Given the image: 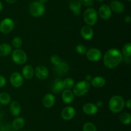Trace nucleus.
<instances>
[{
    "instance_id": "obj_22",
    "label": "nucleus",
    "mask_w": 131,
    "mask_h": 131,
    "mask_svg": "<svg viewBox=\"0 0 131 131\" xmlns=\"http://www.w3.org/2000/svg\"><path fill=\"white\" fill-rule=\"evenodd\" d=\"M34 69L30 65L24 66L22 69V76L26 79H31L34 75Z\"/></svg>"
},
{
    "instance_id": "obj_25",
    "label": "nucleus",
    "mask_w": 131,
    "mask_h": 131,
    "mask_svg": "<svg viewBox=\"0 0 131 131\" xmlns=\"http://www.w3.org/2000/svg\"><path fill=\"white\" fill-rule=\"evenodd\" d=\"M25 124V120L22 117H17V116L14 121H12V126L15 130H20L23 128Z\"/></svg>"
},
{
    "instance_id": "obj_30",
    "label": "nucleus",
    "mask_w": 131,
    "mask_h": 131,
    "mask_svg": "<svg viewBox=\"0 0 131 131\" xmlns=\"http://www.w3.org/2000/svg\"><path fill=\"white\" fill-rule=\"evenodd\" d=\"M12 45L15 49H20L23 45V40L19 37H15L12 41Z\"/></svg>"
},
{
    "instance_id": "obj_32",
    "label": "nucleus",
    "mask_w": 131,
    "mask_h": 131,
    "mask_svg": "<svg viewBox=\"0 0 131 131\" xmlns=\"http://www.w3.org/2000/svg\"><path fill=\"white\" fill-rule=\"evenodd\" d=\"M75 51H77L78 53L81 54V55H84L86 52L87 49L84 44H79L75 47Z\"/></svg>"
},
{
    "instance_id": "obj_21",
    "label": "nucleus",
    "mask_w": 131,
    "mask_h": 131,
    "mask_svg": "<svg viewBox=\"0 0 131 131\" xmlns=\"http://www.w3.org/2000/svg\"><path fill=\"white\" fill-rule=\"evenodd\" d=\"M91 85L96 88H101L104 87L106 83V79L104 77L101 76H97V77L92 78L90 81Z\"/></svg>"
},
{
    "instance_id": "obj_39",
    "label": "nucleus",
    "mask_w": 131,
    "mask_h": 131,
    "mask_svg": "<svg viewBox=\"0 0 131 131\" xmlns=\"http://www.w3.org/2000/svg\"><path fill=\"white\" fill-rule=\"evenodd\" d=\"M92 79V75H91V74H88L85 76V80L87 81V82H90L91 80Z\"/></svg>"
},
{
    "instance_id": "obj_43",
    "label": "nucleus",
    "mask_w": 131,
    "mask_h": 131,
    "mask_svg": "<svg viewBox=\"0 0 131 131\" xmlns=\"http://www.w3.org/2000/svg\"><path fill=\"white\" fill-rule=\"evenodd\" d=\"M3 5L2 2L0 1V12L3 10Z\"/></svg>"
},
{
    "instance_id": "obj_9",
    "label": "nucleus",
    "mask_w": 131,
    "mask_h": 131,
    "mask_svg": "<svg viewBox=\"0 0 131 131\" xmlns=\"http://www.w3.org/2000/svg\"><path fill=\"white\" fill-rule=\"evenodd\" d=\"M98 15L103 20H108L112 15V10L110 5L104 4L101 5L99 8Z\"/></svg>"
},
{
    "instance_id": "obj_5",
    "label": "nucleus",
    "mask_w": 131,
    "mask_h": 131,
    "mask_svg": "<svg viewBox=\"0 0 131 131\" xmlns=\"http://www.w3.org/2000/svg\"><path fill=\"white\" fill-rule=\"evenodd\" d=\"M46 8L43 4L39 1H35L32 2L29 6V12L35 17H39L44 14Z\"/></svg>"
},
{
    "instance_id": "obj_36",
    "label": "nucleus",
    "mask_w": 131,
    "mask_h": 131,
    "mask_svg": "<svg viewBox=\"0 0 131 131\" xmlns=\"http://www.w3.org/2000/svg\"><path fill=\"white\" fill-rule=\"evenodd\" d=\"M6 80L3 75L0 74V88H2L6 85Z\"/></svg>"
},
{
    "instance_id": "obj_4",
    "label": "nucleus",
    "mask_w": 131,
    "mask_h": 131,
    "mask_svg": "<svg viewBox=\"0 0 131 131\" xmlns=\"http://www.w3.org/2000/svg\"><path fill=\"white\" fill-rule=\"evenodd\" d=\"M72 92L76 96H82L86 94L90 89V83L87 81L81 80L73 87Z\"/></svg>"
},
{
    "instance_id": "obj_7",
    "label": "nucleus",
    "mask_w": 131,
    "mask_h": 131,
    "mask_svg": "<svg viewBox=\"0 0 131 131\" xmlns=\"http://www.w3.org/2000/svg\"><path fill=\"white\" fill-rule=\"evenodd\" d=\"M14 26L15 23L11 18H5L0 22V32L4 34H8L14 30Z\"/></svg>"
},
{
    "instance_id": "obj_17",
    "label": "nucleus",
    "mask_w": 131,
    "mask_h": 131,
    "mask_svg": "<svg viewBox=\"0 0 131 131\" xmlns=\"http://www.w3.org/2000/svg\"><path fill=\"white\" fill-rule=\"evenodd\" d=\"M111 10L116 14H121L125 10V6L121 1L118 0H113L111 2L110 5Z\"/></svg>"
},
{
    "instance_id": "obj_34",
    "label": "nucleus",
    "mask_w": 131,
    "mask_h": 131,
    "mask_svg": "<svg viewBox=\"0 0 131 131\" xmlns=\"http://www.w3.org/2000/svg\"><path fill=\"white\" fill-rule=\"evenodd\" d=\"M0 131H15V130L13 127L12 125L5 124L4 125L1 126Z\"/></svg>"
},
{
    "instance_id": "obj_45",
    "label": "nucleus",
    "mask_w": 131,
    "mask_h": 131,
    "mask_svg": "<svg viewBox=\"0 0 131 131\" xmlns=\"http://www.w3.org/2000/svg\"><path fill=\"white\" fill-rule=\"evenodd\" d=\"M1 120H0V127H1Z\"/></svg>"
},
{
    "instance_id": "obj_44",
    "label": "nucleus",
    "mask_w": 131,
    "mask_h": 131,
    "mask_svg": "<svg viewBox=\"0 0 131 131\" xmlns=\"http://www.w3.org/2000/svg\"><path fill=\"white\" fill-rule=\"evenodd\" d=\"M95 1H98V2H102V1H105V0H95Z\"/></svg>"
},
{
    "instance_id": "obj_10",
    "label": "nucleus",
    "mask_w": 131,
    "mask_h": 131,
    "mask_svg": "<svg viewBox=\"0 0 131 131\" xmlns=\"http://www.w3.org/2000/svg\"><path fill=\"white\" fill-rule=\"evenodd\" d=\"M10 82L12 86L14 87H20L24 83V79L20 73L19 72H14L10 77Z\"/></svg>"
},
{
    "instance_id": "obj_24",
    "label": "nucleus",
    "mask_w": 131,
    "mask_h": 131,
    "mask_svg": "<svg viewBox=\"0 0 131 131\" xmlns=\"http://www.w3.org/2000/svg\"><path fill=\"white\" fill-rule=\"evenodd\" d=\"M12 51L11 45L8 43H2L0 44V57H6Z\"/></svg>"
},
{
    "instance_id": "obj_13",
    "label": "nucleus",
    "mask_w": 131,
    "mask_h": 131,
    "mask_svg": "<svg viewBox=\"0 0 131 131\" xmlns=\"http://www.w3.org/2000/svg\"><path fill=\"white\" fill-rule=\"evenodd\" d=\"M35 74L38 79L45 80L48 77L49 70L44 66H38L35 70Z\"/></svg>"
},
{
    "instance_id": "obj_42",
    "label": "nucleus",
    "mask_w": 131,
    "mask_h": 131,
    "mask_svg": "<svg viewBox=\"0 0 131 131\" xmlns=\"http://www.w3.org/2000/svg\"><path fill=\"white\" fill-rule=\"evenodd\" d=\"M49 0H39V2L40 3H42V4H45V3H46L47 2V1H48Z\"/></svg>"
},
{
    "instance_id": "obj_33",
    "label": "nucleus",
    "mask_w": 131,
    "mask_h": 131,
    "mask_svg": "<svg viewBox=\"0 0 131 131\" xmlns=\"http://www.w3.org/2000/svg\"><path fill=\"white\" fill-rule=\"evenodd\" d=\"M50 61H51V64H53L54 66H56L58 65L59 63H60L61 60V58L58 55H52L50 58Z\"/></svg>"
},
{
    "instance_id": "obj_16",
    "label": "nucleus",
    "mask_w": 131,
    "mask_h": 131,
    "mask_svg": "<svg viewBox=\"0 0 131 131\" xmlns=\"http://www.w3.org/2000/svg\"><path fill=\"white\" fill-rule=\"evenodd\" d=\"M55 101H56V98L53 94L47 93L43 96V100H42V104L44 107L49 109L53 107L55 104Z\"/></svg>"
},
{
    "instance_id": "obj_20",
    "label": "nucleus",
    "mask_w": 131,
    "mask_h": 131,
    "mask_svg": "<svg viewBox=\"0 0 131 131\" xmlns=\"http://www.w3.org/2000/svg\"><path fill=\"white\" fill-rule=\"evenodd\" d=\"M10 111L12 115L14 116H19L21 111V107L19 101H13L10 104Z\"/></svg>"
},
{
    "instance_id": "obj_38",
    "label": "nucleus",
    "mask_w": 131,
    "mask_h": 131,
    "mask_svg": "<svg viewBox=\"0 0 131 131\" xmlns=\"http://www.w3.org/2000/svg\"><path fill=\"white\" fill-rule=\"evenodd\" d=\"M124 21L126 23H130L131 22V17L130 15H126L124 17Z\"/></svg>"
},
{
    "instance_id": "obj_3",
    "label": "nucleus",
    "mask_w": 131,
    "mask_h": 131,
    "mask_svg": "<svg viewBox=\"0 0 131 131\" xmlns=\"http://www.w3.org/2000/svg\"><path fill=\"white\" fill-rule=\"evenodd\" d=\"M83 19L87 25L90 26H94L98 21V13L97 10L92 7L86 9L83 13Z\"/></svg>"
},
{
    "instance_id": "obj_19",
    "label": "nucleus",
    "mask_w": 131,
    "mask_h": 131,
    "mask_svg": "<svg viewBox=\"0 0 131 131\" xmlns=\"http://www.w3.org/2000/svg\"><path fill=\"white\" fill-rule=\"evenodd\" d=\"M61 98L64 103L67 104H71L74 99V95L70 89H64L62 91Z\"/></svg>"
},
{
    "instance_id": "obj_37",
    "label": "nucleus",
    "mask_w": 131,
    "mask_h": 131,
    "mask_svg": "<svg viewBox=\"0 0 131 131\" xmlns=\"http://www.w3.org/2000/svg\"><path fill=\"white\" fill-rule=\"evenodd\" d=\"M125 106H126V107L127 108V109H131V100L129 99V100H127L126 101H125Z\"/></svg>"
},
{
    "instance_id": "obj_28",
    "label": "nucleus",
    "mask_w": 131,
    "mask_h": 131,
    "mask_svg": "<svg viewBox=\"0 0 131 131\" xmlns=\"http://www.w3.org/2000/svg\"><path fill=\"white\" fill-rule=\"evenodd\" d=\"M63 84L64 89H71L75 85V81L73 78L68 77L63 80Z\"/></svg>"
},
{
    "instance_id": "obj_11",
    "label": "nucleus",
    "mask_w": 131,
    "mask_h": 131,
    "mask_svg": "<svg viewBox=\"0 0 131 131\" xmlns=\"http://www.w3.org/2000/svg\"><path fill=\"white\" fill-rule=\"evenodd\" d=\"M75 115V110L73 107L67 106L64 108L61 113V118L65 121L71 120Z\"/></svg>"
},
{
    "instance_id": "obj_15",
    "label": "nucleus",
    "mask_w": 131,
    "mask_h": 131,
    "mask_svg": "<svg viewBox=\"0 0 131 131\" xmlns=\"http://www.w3.org/2000/svg\"><path fill=\"white\" fill-rule=\"evenodd\" d=\"M80 33L81 37L84 39L90 40L93 38V35H94V32H93V30L92 28V26L86 25L82 27L80 31Z\"/></svg>"
},
{
    "instance_id": "obj_1",
    "label": "nucleus",
    "mask_w": 131,
    "mask_h": 131,
    "mask_svg": "<svg viewBox=\"0 0 131 131\" xmlns=\"http://www.w3.org/2000/svg\"><path fill=\"white\" fill-rule=\"evenodd\" d=\"M122 59L123 55L118 49H109L104 55V65L108 69H113L122 62Z\"/></svg>"
},
{
    "instance_id": "obj_47",
    "label": "nucleus",
    "mask_w": 131,
    "mask_h": 131,
    "mask_svg": "<svg viewBox=\"0 0 131 131\" xmlns=\"http://www.w3.org/2000/svg\"><path fill=\"white\" fill-rule=\"evenodd\" d=\"M0 108H1V106H0Z\"/></svg>"
},
{
    "instance_id": "obj_26",
    "label": "nucleus",
    "mask_w": 131,
    "mask_h": 131,
    "mask_svg": "<svg viewBox=\"0 0 131 131\" xmlns=\"http://www.w3.org/2000/svg\"><path fill=\"white\" fill-rule=\"evenodd\" d=\"M119 119L124 125H129L131 122V115L127 112H123L119 115Z\"/></svg>"
},
{
    "instance_id": "obj_40",
    "label": "nucleus",
    "mask_w": 131,
    "mask_h": 131,
    "mask_svg": "<svg viewBox=\"0 0 131 131\" xmlns=\"http://www.w3.org/2000/svg\"><path fill=\"white\" fill-rule=\"evenodd\" d=\"M95 105H97V107L98 108L102 107L103 106V102H102V101H101V100H99V101H97V103H96Z\"/></svg>"
},
{
    "instance_id": "obj_35",
    "label": "nucleus",
    "mask_w": 131,
    "mask_h": 131,
    "mask_svg": "<svg viewBox=\"0 0 131 131\" xmlns=\"http://www.w3.org/2000/svg\"><path fill=\"white\" fill-rule=\"evenodd\" d=\"M82 5L86 7H91L93 5L94 1L93 0H80Z\"/></svg>"
},
{
    "instance_id": "obj_27",
    "label": "nucleus",
    "mask_w": 131,
    "mask_h": 131,
    "mask_svg": "<svg viewBox=\"0 0 131 131\" xmlns=\"http://www.w3.org/2000/svg\"><path fill=\"white\" fill-rule=\"evenodd\" d=\"M11 102V97L7 92L0 93V104L6 105Z\"/></svg>"
},
{
    "instance_id": "obj_46",
    "label": "nucleus",
    "mask_w": 131,
    "mask_h": 131,
    "mask_svg": "<svg viewBox=\"0 0 131 131\" xmlns=\"http://www.w3.org/2000/svg\"><path fill=\"white\" fill-rule=\"evenodd\" d=\"M127 1H131V0H127Z\"/></svg>"
},
{
    "instance_id": "obj_8",
    "label": "nucleus",
    "mask_w": 131,
    "mask_h": 131,
    "mask_svg": "<svg viewBox=\"0 0 131 131\" xmlns=\"http://www.w3.org/2000/svg\"><path fill=\"white\" fill-rule=\"evenodd\" d=\"M86 55L88 60L91 62H98L102 57L101 50L96 48H92L88 50L86 52Z\"/></svg>"
},
{
    "instance_id": "obj_29",
    "label": "nucleus",
    "mask_w": 131,
    "mask_h": 131,
    "mask_svg": "<svg viewBox=\"0 0 131 131\" xmlns=\"http://www.w3.org/2000/svg\"><path fill=\"white\" fill-rule=\"evenodd\" d=\"M122 54L123 57H129L131 56V43L128 42L126 43L124 46L122 48Z\"/></svg>"
},
{
    "instance_id": "obj_14",
    "label": "nucleus",
    "mask_w": 131,
    "mask_h": 131,
    "mask_svg": "<svg viewBox=\"0 0 131 131\" xmlns=\"http://www.w3.org/2000/svg\"><path fill=\"white\" fill-rule=\"evenodd\" d=\"M83 111L87 115H94L97 114L99 110V108L97 107L95 104L93 103H86L84 104L83 106Z\"/></svg>"
},
{
    "instance_id": "obj_41",
    "label": "nucleus",
    "mask_w": 131,
    "mask_h": 131,
    "mask_svg": "<svg viewBox=\"0 0 131 131\" xmlns=\"http://www.w3.org/2000/svg\"><path fill=\"white\" fill-rule=\"evenodd\" d=\"M8 3H10V4H13V3H16L18 0H5Z\"/></svg>"
},
{
    "instance_id": "obj_6",
    "label": "nucleus",
    "mask_w": 131,
    "mask_h": 131,
    "mask_svg": "<svg viewBox=\"0 0 131 131\" xmlns=\"http://www.w3.org/2000/svg\"><path fill=\"white\" fill-rule=\"evenodd\" d=\"M12 59L16 64L23 65L26 62L28 56L24 50L20 49H15L14 51H12Z\"/></svg>"
},
{
    "instance_id": "obj_12",
    "label": "nucleus",
    "mask_w": 131,
    "mask_h": 131,
    "mask_svg": "<svg viewBox=\"0 0 131 131\" xmlns=\"http://www.w3.org/2000/svg\"><path fill=\"white\" fill-rule=\"evenodd\" d=\"M69 8L72 12L74 15L79 16L81 14L82 8L80 0H70L69 2Z\"/></svg>"
},
{
    "instance_id": "obj_23",
    "label": "nucleus",
    "mask_w": 131,
    "mask_h": 131,
    "mask_svg": "<svg viewBox=\"0 0 131 131\" xmlns=\"http://www.w3.org/2000/svg\"><path fill=\"white\" fill-rule=\"evenodd\" d=\"M52 91L54 93H58V92L63 91L64 90L63 84V80L60 78H56L53 81L51 86Z\"/></svg>"
},
{
    "instance_id": "obj_2",
    "label": "nucleus",
    "mask_w": 131,
    "mask_h": 131,
    "mask_svg": "<svg viewBox=\"0 0 131 131\" xmlns=\"http://www.w3.org/2000/svg\"><path fill=\"white\" fill-rule=\"evenodd\" d=\"M109 109L112 113H120L125 107V100L120 95H115L110 98L109 101Z\"/></svg>"
},
{
    "instance_id": "obj_31",
    "label": "nucleus",
    "mask_w": 131,
    "mask_h": 131,
    "mask_svg": "<svg viewBox=\"0 0 131 131\" xmlns=\"http://www.w3.org/2000/svg\"><path fill=\"white\" fill-rule=\"evenodd\" d=\"M83 131H97V127L92 122H86L83 125Z\"/></svg>"
},
{
    "instance_id": "obj_18",
    "label": "nucleus",
    "mask_w": 131,
    "mask_h": 131,
    "mask_svg": "<svg viewBox=\"0 0 131 131\" xmlns=\"http://www.w3.org/2000/svg\"><path fill=\"white\" fill-rule=\"evenodd\" d=\"M69 69V65L65 62L61 61L58 65L54 66V70L56 73L61 76L66 74L68 73Z\"/></svg>"
}]
</instances>
